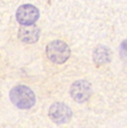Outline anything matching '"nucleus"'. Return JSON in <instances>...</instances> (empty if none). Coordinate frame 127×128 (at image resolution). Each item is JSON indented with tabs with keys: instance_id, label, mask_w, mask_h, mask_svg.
I'll list each match as a JSON object with an SVG mask.
<instances>
[{
	"instance_id": "obj_8",
	"label": "nucleus",
	"mask_w": 127,
	"mask_h": 128,
	"mask_svg": "<svg viewBox=\"0 0 127 128\" xmlns=\"http://www.w3.org/2000/svg\"><path fill=\"white\" fill-rule=\"evenodd\" d=\"M119 52H120V57H121V59L127 62V39L124 40V41L120 43Z\"/></svg>"
},
{
	"instance_id": "obj_5",
	"label": "nucleus",
	"mask_w": 127,
	"mask_h": 128,
	"mask_svg": "<svg viewBox=\"0 0 127 128\" xmlns=\"http://www.w3.org/2000/svg\"><path fill=\"white\" fill-rule=\"evenodd\" d=\"M91 93H92L91 84L85 80H76L70 86V95L78 103H83V102L87 101L89 98L91 96Z\"/></svg>"
},
{
	"instance_id": "obj_7",
	"label": "nucleus",
	"mask_w": 127,
	"mask_h": 128,
	"mask_svg": "<svg viewBox=\"0 0 127 128\" xmlns=\"http://www.w3.org/2000/svg\"><path fill=\"white\" fill-rule=\"evenodd\" d=\"M111 60V51L104 46H99L93 51V61L95 65L102 66Z\"/></svg>"
},
{
	"instance_id": "obj_1",
	"label": "nucleus",
	"mask_w": 127,
	"mask_h": 128,
	"mask_svg": "<svg viewBox=\"0 0 127 128\" xmlns=\"http://www.w3.org/2000/svg\"><path fill=\"white\" fill-rule=\"evenodd\" d=\"M9 99L18 109H30L35 104V94L25 85H16L9 92Z\"/></svg>"
},
{
	"instance_id": "obj_3",
	"label": "nucleus",
	"mask_w": 127,
	"mask_h": 128,
	"mask_svg": "<svg viewBox=\"0 0 127 128\" xmlns=\"http://www.w3.org/2000/svg\"><path fill=\"white\" fill-rule=\"evenodd\" d=\"M40 17V12L33 5H22L19 6L16 12V20L23 26H31L33 25Z\"/></svg>"
},
{
	"instance_id": "obj_2",
	"label": "nucleus",
	"mask_w": 127,
	"mask_h": 128,
	"mask_svg": "<svg viewBox=\"0 0 127 128\" xmlns=\"http://www.w3.org/2000/svg\"><path fill=\"white\" fill-rule=\"evenodd\" d=\"M46 53L50 61L57 65H61L66 62L70 57V49L66 42L56 40L47 46Z\"/></svg>"
},
{
	"instance_id": "obj_4",
	"label": "nucleus",
	"mask_w": 127,
	"mask_h": 128,
	"mask_svg": "<svg viewBox=\"0 0 127 128\" xmlns=\"http://www.w3.org/2000/svg\"><path fill=\"white\" fill-rule=\"evenodd\" d=\"M72 109L62 102H56L49 109V117L55 124H67L72 119Z\"/></svg>"
},
{
	"instance_id": "obj_6",
	"label": "nucleus",
	"mask_w": 127,
	"mask_h": 128,
	"mask_svg": "<svg viewBox=\"0 0 127 128\" xmlns=\"http://www.w3.org/2000/svg\"><path fill=\"white\" fill-rule=\"evenodd\" d=\"M40 30L36 26H22L18 30V39L25 43H35L40 39Z\"/></svg>"
}]
</instances>
